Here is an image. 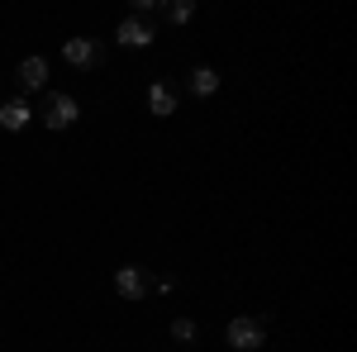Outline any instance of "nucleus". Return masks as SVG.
Instances as JSON below:
<instances>
[{
  "mask_svg": "<svg viewBox=\"0 0 357 352\" xmlns=\"http://www.w3.org/2000/svg\"><path fill=\"white\" fill-rule=\"evenodd\" d=\"M62 57H67L77 72H91V67H100V57H105V53H100L96 38H67V43H62Z\"/></svg>",
  "mask_w": 357,
  "mask_h": 352,
  "instance_id": "f03ea898",
  "label": "nucleus"
},
{
  "mask_svg": "<svg viewBox=\"0 0 357 352\" xmlns=\"http://www.w3.org/2000/svg\"><path fill=\"white\" fill-rule=\"evenodd\" d=\"M224 338H229V348H238V352H257L262 338H267V324L252 319V314H243V319H234V324L224 328Z\"/></svg>",
  "mask_w": 357,
  "mask_h": 352,
  "instance_id": "f257e3e1",
  "label": "nucleus"
},
{
  "mask_svg": "<svg viewBox=\"0 0 357 352\" xmlns=\"http://www.w3.org/2000/svg\"><path fill=\"white\" fill-rule=\"evenodd\" d=\"M29 119H33V109H29L24 100H5V105H0V129H10V134H20Z\"/></svg>",
  "mask_w": 357,
  "mask_h": 352,
  "instance_id": "0eeeda50",
  "label": "nucleus"
},
{
  "mask_svg": "<svg viewBox=\"0 0 357 352\" xmlns=\"http://www.w3.org/2000/svg\"><path fill=\"white\" fill-rule=\"evenodd\" d=\"M220 91V72L215 67H195L191 72V95H215Z\"/></svg>",
  "mask_w": 357,
  "mask_h": 352,
  "instance_id": "1a4fd4ad",
  "label": "nucleus"
},
{
  "mask_svg": "<svg viewBox=\"0 0 357 352\" xmlns=\"http://www.w3.org/2000/svg\"><path fill=\"white\" fill-rule=\"evenodd\" d=\"M167 20H172V24H191L195 20V0H176V5L167 10Z\"/></svg>",
  "mask_w": 357,
  "mask_h": 352,
  "instance_id": "9d476101",
  "label": "nucleus"
},
{
  "mask_svg": "<svg viewBox=\"0 0 357 352\" xmlns=\"http://www.w3.org/2000/svg\"><path fill=\"white\" fill-rule=\"evenodd\" d=\"M148 109H153V114H158V119H167V114H176V95H172V86H153V91H148Z\"/></svg>",
  "mask_w": 357,
  "mask_h": 352,
  "instance_id": "6e6552de",
  "label": "nucleus"
},
{
  "mask_svg": "<svg viewBox=\"0 0 357 352\" xmlns=\"http://www.w3.org/2000/svg\"><path fill=\"white\" fill-rule=\"evenodd\" d=\"M15 86L20 91H43L48 86V57H24L15 67Z\"/></svg>",
  "mask_w": 357,
  "mask_h": 352,
  "instance_id": "7ed1b4c3",
  "label": "nucleus"
},
{
  "mask_svg": "<svg viewBox=\"0 0 357 352\" xmlns=\"http://www.w3.org/2000/svg\"><path fill=\"white\" fill-rule=\"evenodd\" d=\"M195 319H172V338H181V343H195Z\"/></svg>",
  "mask_w": 357,
  "mask_h": 352,
  "instance_id": "9b49d317",
  "label": "nucleus"
},
{
  "mask_svg": "<svg viewBox=\"0 0 357 352\" xmlns=\"http://www.w3.org/2000/svg\"><path fill=\"white\" fill-rule=\"evenodd\" d=\"M77 114H82V105H77L72 95H48V114H43V124H48V129H72Z\"/></svg>",
  "mask_w": 357,
  "mask_h": 352,
  "instance_id": "20e7f679",
  "label": "nucleus"
},
{
  "mask_svg": "<svg viewBox=\"0 0 357 352\" xmlns=\"http://www.w3.org/2000/svg\"><path fill=\"white\" fill-rule=\"evenodd\" d=\"M114 38H119L124 48H148V43H153V29L143 24L138 15H129V20L119 24V33H114Z\"/></svg>",
  "mask_w": 357,
  "mask_h": 352,
  "instance_id": "423d86ee",
  "label": "nucleus"
},
{
  "mask_svg": "<svg viewBox=\"0 0 357 352\" xmlns=\"http://www.w3.org/2000/svg\"><path fill=\"white\" fill-rule=\"evenodd\" d=\"M114 291H119L124 300H143V291H148L143 267H119V271H114Z\"/></svg>",
  "mask_w": 357,
  "mask_h": 352,
  "instance_id": "39448f33",
  "label": "nucleus"
}]
</instances>
